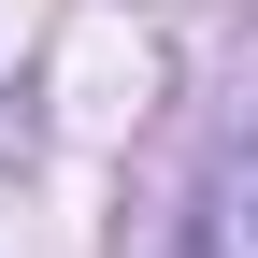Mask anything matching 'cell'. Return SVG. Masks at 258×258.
<instances>
[{
	"label": "cell",
	"instance_id": "cell-1",
	"mask_svg": "<svg viewBox=\"0 0 258 258\" xmlns=\"http://www.w3.org/2000/svg\"><path fill=\"white\" fill-rule=\"evenodd\" d=\"M172 258H258V144L201 186V215H186V244H172Z\"/></svg>",
	"mask_w": 258,
	"mask_h": 258
}]
</instances>
